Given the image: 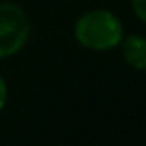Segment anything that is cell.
I'll list each match as a JSON object with an SVG mask.
<instances>
[{
    "label": "cell",
    "mask_w": 146,
    "mask_h": 146,
    "mask_svg": "<svg viewBox=\"0 0 146 146\" xmlns=\"http://www.w3.org/2000/svg\"><path fill=\"white\" fill-rule=\"evenodd\" d=\"M76 41L93 52H108L119 46L124 38L120 19L107 9H93L83 14L74 24Z\"/></svg>",
    "instance_id": "1"
},
{
    "label": "cell",
    "mask_w": 146,
    "mask_h": 146,
    "mask_svg": "<svg viewBox=\"0 0 146 146\" xmlns=\"http://www.w3.org/2000/svg\"><path fill=\"white\" fill-rule=\"evenodd\" d=\"M29 33L31 24L24 9L14 2H0V58L21 52Z\"/></svg>",
    "instance_id": "2"
},
{
    "label": "cell",
    "mask_w": 146,
    "mask_h": 146,
    "mask_svg": "<svg viewBox=\"0 0 146 146\" xmlns=\"http://www.w3.org/2000/svg\"><path fill=\"white\" fill-rule=\"evenodd\" d=\"M119 45L122 48V57L131 69L139 72L146 69V40L141 35L124 36Z\"/></svg>",
    "instance_id": "3"
},
{
    "label": "cell",
    "mask_w": 146,
    "mask_h": 146,
    "mask_svg": "<svg viewBox=\"0 0 146 146\" xmlns=\"http://www.w3.org/2000/svg\"><path fill=\"white\" fill-rule=\"evenodd\" d=\"M131 7L139 23L146 21V0H131Z\"/></svg>",
    "instance_id": "4"
},
{
    "label": "cell",
    "mask_w": 146,
    "mask_h": 146,
    "mask_svg": "<svg viewBox=\"0 0 146 146\" xmlns=\"http://www.w3.org/2000/svg\"><path fill=\"white\" fill-rule=\"evenodd\" d=\"M7 96H9V88H7V83L5 79L0 76V112L4 110L5 103H7Z\"/></svg>",
    "instance_id": "5"
}]
</instances>
